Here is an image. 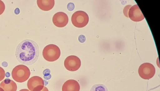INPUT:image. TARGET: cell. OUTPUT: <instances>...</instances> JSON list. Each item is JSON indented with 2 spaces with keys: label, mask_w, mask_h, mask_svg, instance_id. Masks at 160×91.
<instances>
[{
  "label": "cell",
  "mask_w": 160,
  "mask_h": 91,
  "mask_svg": "<svg viewBox=\"0 0 160 91\" xmlns=\"http://www.w3.org/2000/svg\"><path fill=\"white\" fill-rule=\"evenodd\" d=\"M5 76L7 78H8L10 76V74L8 72H7L6 73H5Z\"/></svg>",
  "instance_id": "cell-21"
},
{
  "label": "cell",
  "mask_w": 160,
  "mask_h": 91,
  "mask_svg": "<svg viewBox=\"0 0 160 91\" xmlns=\"http://www.w3.org/2000/svg\"><path fill=\"white\" fill-rule=\"evenodd\" d=\"M44 85L45 86L47 85L48 84V83L47 81L44 80Z\"/></svg>",
  "instance_id": "cell-24"
},
{
  "label": "cell",
  "mask_w": 160,
  "mask_h": 91,
  "mask_svg": "<svg viewBox=\"0 0 160 91\" xmlns=\"http://www.w3.org/2000/svg\"><path fill=\"white\" fill-rule=\"evenodd\" d=\"M19 91H30L27 89H23L20 90Z\"/></svg>",
  "instance_id": "cell-23"
},
{
  "label": "cell",
  "mask_w": 160,
  "mask_h": 91,
  "mask_svg": "<svg viewBox=\"0 0 160 91\" xmlns=\"http://www.w3.org/2000/svg\"><path fill=\"white\" fill-rule=\"evenodd\" d=\"M0 87L4 91H17V86L16 83L9 79H6L0 84Z\"/></svg>",
  "instance_id": "cell-11"
},
{
  "label": "cell",
  "mask_w": 160,
  "mask_h": 91,
  "mask_svg": "<svg viewBox=\"0 0 160 91\" xmlns=\"http://www.w3.org/2000/svg\"><path fill=\"white\" fill-rule=\"evenodd\" d=\"M27 86L31 91H41L44 87V80L40 77L34 76L28 80Z\"/></svg>",
  "instance_id": "cell-7"
},
{
  "label": "cell",
  "mask_w": 160,
  "mask_h": 91,
  "mask_svg": "<svg viewBox=\"0 0 160 91\" xmlns=\"http://www.w3.org/2000/svg\"><path fill=\"white\" fill-rule=\"evenodd\" d=\"M39 53V46L36 43L32 40H26L18 46L16 56L20 62L30 65L38 60Z\"/></svg>",
  "instance_id": "cell-1"
},
{
  "label": "cell",
  "mask_w": 160,
  "mask_h": 91,
  "mask_svg": "<svg viewBox=\"0 0 160 91\" xmlns=\"http://www.w3.org/2000/svg\"><path fill=\"white\" fill-rule=\"evenodd\" d=\"M5 76V72L4 69L0 67V82L2 81Z\"/></svg>",
  "instance_id": "cell-14"
},
{
  "label": "cell",
  "mask_w": 160,
  "mask_h": 91,
  "mask_svg": "<svg viewBox=\"0 0 160 91\" xmlns=\"http://www.w3.org/2000/svg\"><path fill=\"white\" fill-rule=\"evenodd\" d=\"M0 91H4V90L1 87H0Z\"/></svg>",
  "instance_id": "cell-25"
},
{
  "label": "cell",
  "mask_w": 160,
  "mask_h": 91,
  "mask_svg": "<svg viewBox=\"0 0 160 91\" xmlns=\"http://www.w3.org/2000/svg\"><path fill=\"white\" fill-rule=\"evenodd\" d=\"M31 72L29 69L23 65H20L15 67L12 71V76L16 82L22 83L29 78Z\"/></svg>",
  "instance_id": "cell-2"
},
{
  "label": "cell",
  "mask_w": 160,
  "mask_h": 91,
  "mask_svg": "<svg viewBox=\"0 0 160 91\" xmlns=\"http://www.w3.org/2000/svg\"><path fill=\"white\" fill-rule=\"evenodd\" d=\"M2 65L4 67H7L8 66V64L6 62H4L2 63Z\"/></svg>",
  "instance_id": "cell-20"
},
{
  "label": "cell",
  "mask_w": 160,
  "mask_h": 91,
  "mask_svg": "<svg viewBox=\"0 0 160 91\" xmlns=\"http://www.w3.org/2000/svg\"><path fill=\"white\" fill-rule=\"evenodd\" d=\"M90 91H108L106 87L102 84H97L93 85Z\"/></svg>",
  "instance_id": "cell-13"
},
{
  "label": "cell",
  "mask_w": 160,
  "mask_h": 91,
  "mask_svg": "<svg viewBox=\"0 0 160 91\" xmlns=\"http://www.w3.org/2000/svg\"><path fill=\"white\" fill-rule=\"evenodd\" d=\"M138 73L142 79L145 80H149L154 75L155 69L153 65L150 63H144L140 66Z\"/></svg>",
  "instance_id": "cell-5"
},
{
  "label": "cell",
  "mask_w": 160,
  "mask_h": 91,
  "mask_svg": "<svg viewBox=\"0 0 160 91\" xmlns=\"http://www.w3.org/2000/svg\"><path fill=\"white\" fill-rule=\"evenodd\" d=\"M71 21L75 26L82 28L88 24L89 21V17L86 12L82 11H78L73 14L72 17Z\"/></svg>",
  "instance_id": "cell-4"
},
{
  "label": "cell",
  "mask_w": 160,
  "mask_h": 91,
  "mask_svg": "<svg viewBox=\"0 0 160 91\" xmlns=\"http://www.w3.org/2000/svg\"><path fill=\"white\" fill-rule=\"evenodd\" d=\"M69 19L67 15L63 12H59L53 17L52 21L56 26L62 28L65 26L68 22Z\"/></svg>",
  "instance_id": "cell-9"
},
{
  "label": "cell",
  "mask_w": 160,
  "mask_h": 91,
  "mask_svg": "<svg viewBox=\"0 0 160 91\" xmlns=\"http://www.w3.org/2000/svg\"><path fill=\"white\" fill-rule=\"evenodd\" d=\"M64 64L65 68L68 70L75 71L80 68L81 62L80 59L77 56L71 55L66 58Z\"/></svg>",
  "instance_id": "cell-6"
},
{
  "label": "cell",
  "mask_w": 160,
  "mask_h": 91,
  "mask_svg": "<svg viewBox=\"0 0 160 91\" xmlns=\"http://www.w3.org/2000/svg\"><path fill=\"white\" fill-rule=\"evenodd\" d=\"M78 40L80 42L83 43L85 41V37L83 35H81L79 36Z\"/></svg>",
  "instance_id": "cell-18"
},
{
  "label": "cell",
  "mask_w": 160,
  "mask_h": 91,
  "mask_svg": "<svg viewBox=\"0 0 160 91\" xmlns=\"http://www.w3.org/2000/svg\"><path fill=\"white\" fill-rule=\"evenodd\" d=\"M44 79L46 80H48L51 79L52 77V75L50 74L48 76H44Z\"/></svg>",
  "instance_id": "cell-19"
},
{
  "label": "cell",
  "mask_w": 160,
  "mask_h": 91,
  "mask_svg": "<svg viewBox=\"0 0 160 91\" xmlns=\"http://www.w3.org/2000/svg\"><path fill=\"white\" fill-rule=\"evenodd\" d=\"M61 51L59 48L53 44L49 45L44 49L42 55L44 59L50 62L57 60L59 58Z\"/></svg>",
  "instance_id": "cell-3"
},
{
  "label": "cell",
  "mask_w": 160,
  "mask_h": 91,
  "mask_svg": "<svg viewBox=\"0 0 160 91\" xmlns=\"http://www.w3.org/2000/svg\"><path fill=\"white\" fill-rule=\"evenodd\" d=\"M5 9V6L4 3L0 0V15L3 13Z\"/></svg>",
  "instance_id": "cell-15"
},
{
  "label": "cell",
  "mask_w": 160,
  "mask_h": 91,
  "mask_svg": "<svg viewBox=\"0 0 160 91\" xmlns=\"http://www.w3.org/2000/svg\"><path fill=\"white\" fill-rule=\"evenodd\" d=\"M75 6L73 3H70L68 4V8L69 10L72 11L73 10Z\"/></svg>",
  "instance_id": "cell-17"
},
{
  "label": "cell",
  "mask_w": 160,
  "mask_h": 91,
  "mask_svg": "<svg viewBox=\"0 0 160 91\" xmlns=\"http://www.w3.org/2000/svg\"><path fill=\"white\" fill-rule=\"evenodd\" d=\"M41 91H49L48 89H47V87L45 86H44L43 89Z\"/></svg>",
  "instance_id": "cell-22"
},
{
  "label": "cell",
  "mask_w": 160,
  "mask_h": 91,
  "mask_svg": "<svg viewBox=\"0 0 160 91\" xmlns=\"http://www.w3.org/2000/svg\"><path fill=\"white\" fill-rule=\"evenodd\" d=\"M37 4L39 8L44 11L51 10L55 5L54 0H38Z\"/></svg>",
  "instance_id": "cell-12"
},
{
  "label": "cell",
  "mask_w": 160,
  "mask_h": 91,
  "mask_svg": "<svg viewBox=\"0 0 160 91\" xmlns=\"http://www.w3.org/2000/svg\"><path fill=\"white\" fill-rule=\"evenodd\" d=\"M80 86L76 80L72 79L68 80L63 84L62 91H80Z\"/></svg>",
  "instance_id": "cell-10"
},
{
  "label": "cell",
  "mask_w": 160,
  "mask_h": 91,
  "mask_svg": "<svg viewBox=\"0 0 160 91\" xmlns=\"http://www.w3.org/2000/svg\"><path fill=\"white\" fill-rule=\"evenodd\" d=\"M50 70L48 69H46L44 70L43 72L44 76H47L50 74Z\"/></svg>",
  "instance_id": "cell-16"
},
{
  "label": "cell",
  "mask_w": 160,
  "mask_h": 91,
  "mask_svg": "<svg viewBox=\"0 0 160 91\" xmlns=\"http://www.w3.org/2000/svg\"><path fill=\"white\" fill-rule=\"evenodd\" d=\"M128 11V17L133 21L139 22L145 18L142 12L137 4L131 7Z\"/></svg>",
  "instance_id": "cell-8"
}]
</instances>
